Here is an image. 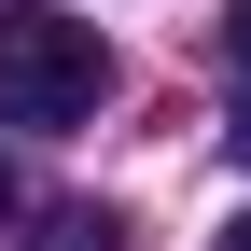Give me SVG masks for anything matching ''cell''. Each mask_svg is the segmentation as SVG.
Instances as JSON below:
<instances>
[{
    "label": "cell",
    "instance_id": "1",
    "mask_svg": "<svg viewBox=\"0 0 251 251\" xmlns=\"http://www.w3.org/2000/svg\"><path fill=\"white\" fill-rule=\"evenodd\" d=\"M98 98H112V42L84 14H42V0H14L0 14V126H98Z\"/></svg>",
    "mask_w": 251,
    "mask_h": 251
},
{
    "label": "cell",
    "instance_id": "2",
    "mask_svg": "<svg viewBox=\"0 0 251 251\" xmlns=\"http://www.w3.org/2000/svg\"><path fill=\"white\" fill-rule=\"evenodd\" d=\"M28 251H126V224H112V209H42Z\"/></svg>",
    "mask_w": 251,
    "mask_h": 251
},
{
    "label": "cell",
    "instance_id": "3",
    "mask_svg": "<svg viewBox=\"0 0 251 251\" xmlns=\"http://www.w3.org/2000/svg\"><path fill=\"white\" fill-rule=\"evenodd\" d=\"M224 70L251 84V0H224Z\"/></svg>",
    "mask_w": 251,
    "mask_h": 251
},
{
    "label": "cell",
    "instance_id": "4",
    "mask_svg": "<svg viewBox=\"0 0 251 251\" xmlns=\"http://www.w3.org/2000/svg\"><path fill=\"white\" fill-rule=\"evenodd\" d=\"M224 140H237V153H251V84H237V126H224Z\"/></svg>",
    "mask_w": 251,
    "mask_h": 251
},
{
    "label": "cell",
    "instance_id": "5",
    "mask_svg": "<svg viewBox=\"0 0 251 251\" xmlns=\"http://www.w3.org/2000/svg\"><path fill=\"white\" fill-rule=\"evenodd\" d=\"M224 251H251V209H237V224H224Z\"/></svg>",
    "mask_w": 251,
    "mask_h": 251
},
{
    "label": "cell",
    "instance_id": "6",
    "mask_svg": "<svg viewBox=\"0 0 251 251\" xmlns=\"http://www.w3.org/2000/svg\"><path fill=\"white\" fill-rule=\"evenodd\" d=\"M0 209H14V168H0Z\"/></svg>",
    "mask_w": 251,
    "mask_h": 251
}]
</instances>
